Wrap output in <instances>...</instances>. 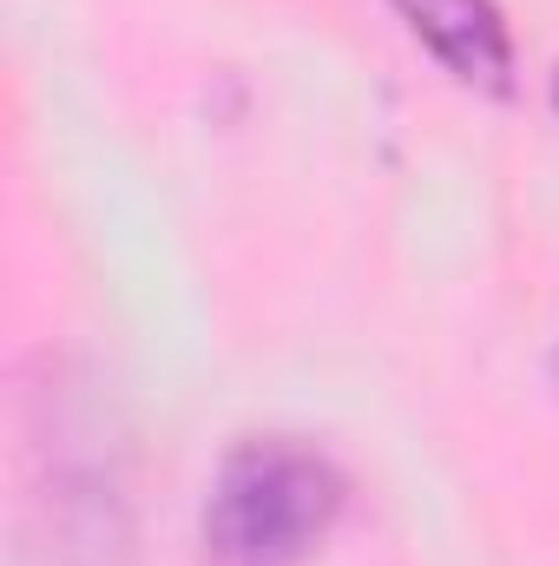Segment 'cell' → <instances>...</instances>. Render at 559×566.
I'll return each instance as SVG.
<instances>
[{"instance_id": "7a4b0ae2", "label": "cell", "mask_w": 559, "mask_h": 566, "mask_svg": "<svg viewBox=\"0 0 559 566\" xmlns=\"http://www.w3.org/2000/svg\"><path fill=\"white\" fill-rule=\"evenodd\" d=\"M27 514L60 566H113L126 554V474L113 409L80 396L66 369L46 363V382L27 396Z\"/></svg>"}, {"instance_id": "6da1fadb", "label": "cell", "mask_w": 559, "mask_h": 566, "mask_svg": "<svg viewBox=\"0 0 559 566\" xmlns=\"http://www.w3.org/2000/svg\"><path fill=\"white\" fill-rule=\"evenodd\" d=\"M349 481L303 434H251L238 441L198 514L204 566H309L329 527L342 521Z\"/></svg>"}, {"instance_id": "3957f363", "label": "cell", "mask_w": 559, "mask_h": 566, "mask_svg": "<svg viewBox=\"0 0 559 566\" xmlns=\"http://www.w3.org/2000/svg\"><path fill=\"white\" fill-rule=\"evenodd\" d=\"M402 27L474 93H514V27L500 0H389Z\"/></svg>"}, {"instance_id": "277c9868", "label": "cell", "mask_w": 559, "mask_h": 566, "mask_svg": "<svg viewBox=\"0 0 559 566\" xmlns=\"http://www.w3.org/2000/svg\"><path fill=\"white\" fill-rule=\"evenodd\" d=\"M553 106H559V73H553Z\"/></svg>"}]
</instances>
